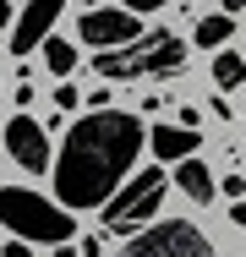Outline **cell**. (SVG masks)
Masks as SVG:
<instances>
[{"instance_id":"cell-20","label":"cell","mask_w":246,"mask_h":257,"mask_svg":"<svg viewBox=\"0 0 246 257\" xmlns=\"http://www.w3.org/2000/svg\"><path fill=\"white\" fill-rule=\"evenodd\" d=\"M98 252H104V246H98V241H88V246H82V257H98Z\"/></svg>"},{"instance_id":"cell-6","label":"cell","mask_w":246,"mask_h":257,"mask_svg":"<svg viewBox=\"0 0 246 257\" xmlns=\"http://www.w3.org/2000/svg\"><path fill=\"white\" fill-rule=\"evenodd\" d=\"M77 33H82V44H88L93 55H104V50H120V44L143 39L137 17H132V11H120V6H88V17L77 22Z\"/></svg>"},{"instance_id":"cell-17","label":"cell","mask_w":246,"mask_h":257,"mask_svg":"<svg viewBox=\"0 0 246 257\" xmlns=\"http://www.w3.org/2000/svg\"><path fill=\"white\" fill-rule=\"evenodd\" d=\"M230 219H235V224L246 230V203H235V208H230Z\"/></svg>"},{"instance_id":"cell-4","label":"cell","mask_w":246,"mask_h":257,"mask_svg":"<svg viewBox=\"0 0 246 257\" xmlns=\"http://www.w3.org/2000/svg\"><path fill=\"white\" fill-rule=\"evenodd\" d=\"M164 170L159 164H143L126 186H115V197L104 203V230L109 235H132L137 224H148L153 213H159V203H164Z\"/></svg>"},{"instance_id":"cell-14","label":"cell","mask_w":246,"mask_h":257,"mask_svg":"<svg viewBox=\"0 0 246 257\" xmlns=\"http://www.w3.org/2000/svg\"><path fill=\"white\" fill-rule=\"evenodd\" d=\"M55 109H77V88H71V82L55 88Z\"/></svg>"},{"instance_id":"cell-11","label":"cell","mask_w":246,"mask_h":257,"mask_svg":"<svg viewBox=\"0 0 246 257\" xmlns=\"http://www.w3.org/2000/svg\"><path fill=\"white\" fill-rule=\"evenodd\" d=\"M241 82H246V60L235 50H213V88L230 93V88H241Z\"/></svg>"},{"instance_id":"cell-7","label":"cell","mask_w":246,"mask_h":257,"mask_svg":"<svg viewBox=\"0 0 246 257\" xmlns=\"http://www.w3.org/2000/svg\"><path fill=\"white\" fill-rule=\"evenodd\" d=\"M6 154L17 159L28 175H44V170H49V137H44V126H39L33 115H11V120H6Z\"/></svg>"},{"instance_id":"cell-18","label":"cell","mask_w":246,"mask_h":257,"mask_svg":"<svg viewBox=\"0 0 246 257\" xmlns=\"http://www.w3.org/2000/svg\"><path fill=\"white\" fill-rule=\"evenodd\" d=\"M6 22H11V6H6V0H0V33H6Z\"/></svg>"},{"instance_id":"cell-15","label":"cell","mask_w":246,"mask_h":257,"mask_svg":"<svg viewBox=\"0 0 246 257\" xmlns=\"http://www.w3.org/2000/svg\"><path fill=\"white\" fill-rule=\"evenodd\" d=\"M159 6H170V0H120V11H132V17L137 11H159Z\"/></svg>"},{"instance_id":"cell-2","label":"cell","mask_w":246,"mask_h":257,"mask_svg":"<svg viewBox=\"0 0 246 257\" xmlns=\"http://www.w3.org/2000/svg\"><path fill=\"white\" fill-rule=\"evenodd\" d=\"M93 71L109 82H137V77H175L186 71V39L170 28H148L143 39L120 44V50L93 55Z\"/></svg>"},{"instance_id":"cell-13","label":"cell","mask_w":246,"mask_h":257,"mask_svg":"<svg viewBox=\"0 0 246 257\" xmlns=\"http://www.w3.org/2000/svg\"><path fill=\"white\" fill-rule=\"evenodd\" d=\"M39 50H44V66H49V71H55V77H66V71L77 66V50H71L66 39H55V33H49V39H44V44H39Z\"/></svg>"},{"instance_id":"cell-1","label":"cell","mask_w":246,"mask_h":257,"mask_svg":"<svg viewBox=\"0 0 246 257\" xmlns=\"http://www.w3.org/2000/svg\"><path fill=\"white\" fill-rule=\"evenodd\" d=\"M143 120L126 109H93L66 132V148L55 159V197L60 208H104L115 186L132 175L137 148H143Z\"/></svg>"},{"instance_id":"cell-10","label":"cell","mask_w":246,"mask_h":257,"mask_svg":"<svg viewBox=\"0 0 246 257\" xmlns=\"http://www.w3.org/2000/svg\"><path fill=\"white\" fill-rule=\"evenodd\" d=\"M175 186L192 197V203H213V170L202 159H181L175 164Z\"/></svg>"},{"instance_id":"cell-3","label":"cell","mask_w":246,"mask_h":257,"mask_svg":"<svg viewBox=\"0 0 246 257\" xmlns=\"http://www.w3.org/2000/svg\"><path fill=\"white\" fill-rule=\"evenodd\" d=\"M0 224L17 241H44V246H66L77 235V219L28 186H0Z\"/></svg>"},{"instance_id":"cell-19","label":"cell","mask_w":246,"mask_h":257,"mask_svg":"<svg viewBox=\"0 0 246 257\" xmlns=\"http://www.w3.org/2000/svg\"><path fill=\"white\" fill-rule=\"evenodd\" d=\"M219 6H224V17H230V11H241L246 0H219Z\"/></svg>"},{"instance_id":"cell-12","label":"cell","mask_w":246,"mask_h":257,"mask_svg":"<svg viewBox=\"0 0 246 257\" xmlns=\"http://www.w3.org/2000/svg\"><path fill=\"white\" fill-rule=\"evenodd\" d=\"M230 33H235V22H230L224 11L197 22V44H202V50H224V39H230Z\"/></svg>"},{"instance_id":"cell-8","label":"cell","mask_w":246,"mask_h":257,"mask_svg":"<svg viewBox=\"0 0 246 257\" xmlns=\"http://www.w3.org/2000/svg\"><path fill=\"white\" fill-rule=\"evenodd\" d=\"M60 6H66V0H28L22 17H17V28H11V55H33L39 50L49 39V28H55V17H60Z\"/></svg>"},{"instance_id":"cell-9","label":"cell","mask_w":246,"mask_h":257,"mask_svg":"<svg viewBox=\"0 0 246 257\" xmlns=\"http://www.w3.org/2000/svg\"><path fill=\"white\" fill-rule=\"evenodd\" d=\"M153 154L164 159V164H181V159H197V148H202V137L197 132H186V126H153L143 137Z\"/></svg>"},{"instance_id":"cell-5","label":"cell","mask_w":246,"mask_h":257,"mask_svg":"<svg viewBox=\"0 0 246 257\" xmlns=\"http://www.w3.org/2000/svg\"><path fill=\"white\" fill-rule=\"evenodd\" d=\"M115 257H213V246H208V235H202L197 224H186V219H164V224L137 230Z\"/></svg>"},{"instance_id":"cell-16","label":"cell","mask_w":246,"mask_h":257,"mask_svg":"<svg viewBox=\"0 0 246 257\" xmlns=\"http://www.w3.org/2000/svg\"><path fill=\"white\" fill-rule=\"evenodd\" d=\"M6 257H33V252H28V241H6Z\"/></svg>"}]
</instances>
